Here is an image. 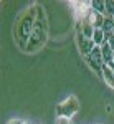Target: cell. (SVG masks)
<instances>
[{
    "label": "cell",
    "mask_w": 114,
    "mask_h": 124,
    "mask_svg": "<svg viewBox=\"0 0 114 124\" xmlns=\"http://www.w3.org/2000/svg\"><path fill=\"white\" fill-rule=\"evenodd\" d=\"M113 63H114V58H113Z\"/></svg>",
    "instance_id": "15"
},
{
    "label": "cell",
    "mask_w": 114,
    "mask_h": 124,
    "mask_svg": "<svg viewBox=\"0 0 114 124\" xmlns=\"http://www.w3.org/2000/svg\"><path fill=\"white\" fill-rule=\"evenodd\" d=\"M23 121H20V119H12V121H8L7 124H22Z\"/></svg>",
    "instance_id": "13"
},
{
    "label": "cell",
    "mask_w": 114,
    "mask_h": 124,
    "mask_svg": "<svg viewBox=\"0 0 114 124\" xmlns=\"http://www.w3.org/2000/svg\"><path fill=\"white\" fill-rule=\"evenodd\" d=\"M76 41H78V48L81 50V53L84 55V56H88L93 50H94V41L91 38H86V37H83V35H78V38H76Z\"/></svg>",
    "instance_id": "3"
},
{
    "label": "cell",
    "mask_w": 114,
    "mask_h": 124,
    "mask_svg": "<svg viewBox=\"0 0 114 124\" xmlns=\"http://www.w3.org/2000/svg\"><path fill=\"white\" fill-rule=\"evenodd\" d=\"M93 41H94L96 46H103L106 43V33L103 28H96L93 33Z\"/></svg>",
    "instance_id": "7"
},
{
    "label": "cell",
    "mask_w": 114,
    "mask_h": 124,
    "mask_svg": "<svg viewBox=\"0 0 114 124\" xmlns=\"http://www.w3.org/2000/svg\"><path fill=\"white\" fill-rule=\"evenodd\" d=\"M91 8L104 15V13H106V3H104V2H91Z\"/></svg>",
    "instance_id": "10"
},
{
    "label": "cell",
    "mask_w": 114,
    "mask_h": 124,
    "mask_svg": "<svg viewBox=\"0 0 114 124\" xmlns=\"http://www.w3.org/2000/svg\"><path fill=\"white\" fill-rule=\"evenodd\" d=\"M103 30H104L106 40H107V37H111V35H113V31H114V18H111V17H104Z\"/></svg>",
    "instance_id": "8"
},
{
    "label": "cell",
    "mask_w": 114,
    "mask_h": 124,
    "mask_svg": "<svg viewBox=\"0 0 114 124\" xmlns=\"http://www.w3.org/2000/svg\"><path fill=\"white\" fill-rule=\"evenodd\" d=\"M79 101L76 96H68L63 103H60L56 106V116L58 117H73L79 113Z\"/></svg>",
    "instance_id": "1"
},
{
    "label": "cell",
    "mask_w": 114,
    "mask_h": 124,
    "mask_svg": "<svg viewBox=\"0 0 114 124\" xmlns=\"http://www.w3.org/2000/svg\"><path fill=\"white\" fill-rule=\"evenodd\" d=\"M89 66L94 70L96 73L103 75V68H104V60H103V53H101V46H94V50L86 56Z\"/></svg>",
    "instance_id": "2"
},
{
    "label": "cell",
    "mask_w": 114,
    "mask_h": 124,
    "mask_svg": "<svg viewBox=\"0 0 114 124\" xmlns=\"http://www.w3.org/2000/svg\"><path fill=\"white\" fill-rule=\"evenodd\" d=\"M86 20H88L94 28H103L104 15H103V13H99V12H96V10H93V8H89L88 15H86Z\"/></svg>",
    "instance_id": "4"
},
{
    "label": "cell",
    "mask_w": 114,
    "mask_h": 124,
    "mask_svg": "<svg viewBox=\"0 0 114 124\" xmlns=\"http://www.w3.org/2000/svg\"><path fill=\"white\" fill-rule=\"evenodd\" d=\"M103 79H104L106 86L109 88V89H113L114 91V70L109 65H104V68H103Z\"/></svg>",
    "instance_id": "5"
},
{
    "label": "cell",
    "mask_w": 114,
    "mask_h": 124,
    "mask_svg": "<svg viewBox=\"0 0 114 124\" xmlns=\"http://www.w3.org/2000/svg\"><path fill=\"white\" fill-rule=\"evenodd\" d=\"M106 13L104 17H111L114 18V0H106Z\"/></svg>",
    "instance_id": "9"
},
{
    "label": "cell",
    "mask_w": 114,
    "mask_h": 124,
    "mask_svg": "<svg viewBox=\"0 0 114 124\" xmlns=\"http://www.w3.org/2000/svg\"><path fill=\"white\" fill-rule=\"evenodd\" d=\"M22 124H28V123H25V121H23V123H22Z\"/></svg>",
    "instance_id": "14"
},
{
    "label": "cell",
    "mask_w": 114,
    "mask_h": 124,
    "mask_svg": "<svg viewBox=\"0 0 114 124\" xmlns=\"http://www.w3.org/2000/svg\"><path fill=\"white\" fill-rule=\"evenodd\" d=\"M55 124H73V121L69 117H56V123Z\"/></svg>",
    "instance_id": "11"
},
{
    "label": "cell",
    "mask_w": 114,
    "mask_h": 124,
    "mask_svg": "<svg viewBox=\"0 0 114 124\" xmlns=\"http://www.w3.org/2000/svg\"><path fill=\"white\" fill-rule=\"evenodd\" d=\"M101 53H103L104 65H111V63H113V58H114V51H113V48L109 46V43H107V41L101 46Z\"/></svg>",
    "instance_id": "6"
},
{
    "label": "cell",
    "mask_w": 114,
    "mask_h": 124,
    "mask_svg": "<svg viewBox=\"0 0 114 124\" xmlns=\"http://www.w3.org/2000/svg\"><path fill=\"white\" fill-rule=\"evenodd\" d=\"M107 43H109V46L113 48V51H114V35H111V37H107V40H106Z\"/></svg>",
    "instance_id": "12"
}]
</instances>
